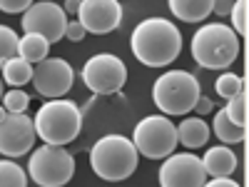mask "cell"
I'll use <instances>...</instances> for the list:
<instances>
[{
	"mask_svg": "<svg viewBox=\"0 0 249 187\" xmlns=\"http://www.w3.org/2000/svg\"><path fill=\"white\" fill-rule=\"evenodd\" d=\"M132 55L147 68H164L182 53V33L167 18H147L130 35Z\"/></svg>",
	"mask_w": 249,
	"mask_h": 187,
	"instance_id": "obj_1",
	"label": "cell"
},
{
	"mask_svg": "<svg viewBox=\"0 0 249 187\" xmlns=\"http://www.w3.org/2000/svg\"><path fill=\"white\" fill-rule=\"evenodd\" d=\"M140 165V152L127 135L107 132L90 148V168L105 182H122L135 175Z\"/></svg>",
	"mask_w": 249,
	"mask_h": 187,
	"instance_id": "obj_2",
	"label": "cell"
},
{
	"mask_svg": "<svg viewBox=\"0 0 249 187\" xmlns=\"http://www.w3.org/2000/svg\"><path fill=\"white\" fill-rule=\"evenodd\" d=\"M239 35L224 23H207L192 35V57L199 68L227 70L239 57Z\"/></svg>",
	"mask_w": 249,
	"mask_h": 187,
	"instance_id": "obj_3",
	"label": "cell"
},
{
	"mask_svg": "<svg viewBox=\"0 0 249 187\" xmlns=\"http://www.w3.org/2000/svg\"><path fill=\"white\" fill-rule=\"evenodd\" d=\"M33 122H35V135L45 145L65 148L82 130V110L68 97H55L45 100L37 108Z\"/></svg>",
	"mask_w": 249,
	"mask_h": 187,
	"instance_id": "obj_4",
	"label": "cell"
},
{
	"mask_svg": "<svg viewBox=\"0 0 249 187\" xmlns=\"http://www.w3.org/2000/svg\"><path fill=\"white\" fill-rule=\"evenodd\" d=\"M202 95L199 80L187 70H167L152 85L155 108L162 115H187L192 112Z\"/></svg>",
	"mask_w": 249,
	"mask_h": 187,
	"instance_id": "obj_5",
	"label": "cell"
},
{
	"mask_svg": "<svg viewBox=\"0 0 249 187\" xmlns=\"http://www.w3.org/2000/svg\"><path fill=\"white\" fill-rule=\"evenodd\" d=\"M28 175L40 187H62L75 175V157L60 145H40L30 150Z\"/></svg>",
	"mask_w": 249,
	"mask_h": 187,
	"instance_id": "obj_6",
	"label": "cell"
},
{
	"mask_svg": "<svg viewBox=\"0 0 249 187\" xmlns=\"http://www.w3.org/2000/svg\"><path fill=\"white\" fill-rule=\"evenodd\" d=\"M132 145L147 160H164L177 148V128L167 115H147L132 130Z\"/></svg>",
	"mask_w": 249,
	"mask_h": 187,
	"instance_id": "obj_7",
	"label": "cell"
},
{
	"mask_svg": "<svg viewBox=\"0 0 249 187\" xmlns=\"http://www.w3.org/2000/svg\"><path fill=\"white\" fill-rule=\"evenodd\" d=\"M82 82L95 95H115L127 82V68L112 53H97L82 65Z\"/></svg>",
	"mask_w": 249,
	"mask_h": 187,
	"instance_id": "obj_8",
	"label": "cell"
},
{
	"mask_svg": "<svg viewBox=\"0 0 249 187\" xmlns=\"http://www.w3.org/2000/svg\"><path fill=\"white\" fill-rule=\"evenodd\" d=\"M23 33H35L43 35L50 45L60 43L65 37V25H68V15L62 10V5L53 3V0H37L23 13Z\"/></svg>",
	"mask_w": 249,
	"mask_h": 187,
	"instance_id": "obj_9",
	"label": "cell"
},
{
	"mask_svg": "<svg viewBox=\"0 0 249 187\" xmlns=\"http://www.w3.org/2000/svg\"><path fill=\"white\" fill-rule=\"evenodd\" d=\"M33 85L35 93L43 95L45 100H55V97H65L75 82V70L68 60L62 57H45L37 65H33Z\"/></svg>",
	"mask_w": 249,
	"mask_h": 187,
	"instance_id": "obj_10",
	"label": "cell"
},
{
	"mask_svg": "<svg viewBox=\"0 0 249 187\" xmlns=\"http://www.w3.org/2000/svg\"><path fill=\"white\" fill-rule=\"evenodd\" d=\"M35 122L25 112H8L0 122V155L18 160L35 148Z\"/></svg>",
	"mask_w": 249,
	"mask_h": 187,
	"instance_id": "obj_11",
	"label": "cell"
},
{
	"mask_svg": "<svg viewBox=\"0 0 249 187\" xmlns=\"http://www.w3.org/2000/svg\"><path fill=\"white\" fill-rule=\"evenodd\" d=\"M204 182V165L192 152H172L160 168V187H202Z\"/></svg>",
	"mask_w": 249,
	"mask_h": 187,
	"instance_id": "obj_12",
	"label": "cell"
},
{
	"mask_svg": "<svg viewBox=\"0 0 249 187\" xmlns=\"http://www.w3.org/2000/svg\"><path fill=\"white\" fill-rule=\"evenodd\" d=\"M80 25L92 35H107L122 25L120 0H80Z\"/></svg>",
	"mask_w": 249,
	"mask_h": 187,
	"instance_id": "obj_13",
	"label": "cell"
},
{
	"mask_svg": "<svg viewBox=\"0 0 249 187\" xmlns=\"http://www.w3.org/2000/svg\"><path fill=\"white\" fill-rule=\"evenodd\" d=\"M199 160L204 165L207 177H232L237 170V155L227 145H214Z\"/></svg>",
	"mask_w": 249,
	"mask_h": 187,
	"instance_id": "obj_14",
	"label": "cell"
},
{
	"mask_svg": "<svg viewBox=\"0 0 249 187\" xmlns=\"http://www.w3.org/2000/svg\"><path fill=\"white\" fill-rule=\"evenodd\" d=\"M210 125L202 117H184L177 125V145H184L187 150H197L204 148L207 140H210Z\"/></svg>",
	"mask_w": 249,
	"mask_h": 187,
	"instance_id": "obj_15",
	"label": "cell"
},
{
	"mask_svg": "<svg viewBox=\"0 0 249 187\" xmlns=\"http://www.w3.org/2000/svg\"><path fill=\"white\" fill-rule=\"evenodd\" d=\"M167 5L182 23H202L207 15H212L214 0H167Z\"/></svg>",
	"mask_w": 249,
	"mask_h": 187,
	"instance_id": "obj_16",
	"label": "cell"
},
{
	"mask_svg": "<svg viewBox=\"0 0 249 187\" xmlns=\"http://www.w3.org/2000/svg\"><path fill=\"white\" fill-rule=\"evenodd\" d=\"M50 53V43L43 35H35V33H25L18 37V57H23L30 65H37L40 60H45Z\"/></svg>",
	"mask_w": 249,
	"mask_h": 187,
	"instance_id": "obj_17",
	"label": "cell"
},
{
	"mask_svg": "<svg viewBox=\"0 0 249 187\" xmlns=\"http://www.w3.org/2000/svg\"><path fill=\"white\" fill-rule=\"evenodd\" d=\"M210 130L214 132V137L222 140V145H237V142H244V137H247V128L232 122L230 115L224 112V108L214 110V120H212Z\"/></svg>",
	"mask_w": 249,
	"mask_h": 187,
	"instance_id": "obj_18",
	"label": "cell"
},
{
	"mask_svg": "<svg viewBox=\"0 0 249 187\" xmlns=\"http://www.w3.org/2000/svg\"><path fill=\"white\" fill-rule=\"evenodd\" d=\"M0 77H3V82L10 85V88H23V85H28V82L33 80V65L15 55L0 68Z\"/></svg>",
	"mask_w": 249,
	"mask_h": 187,
	"instance_id": "obj_19",
	"label": "cell"
},
{
	"mask_svg": "<svg viewBox=\"0 0 249 187\" xmlns=\"http://www.w3.org/2000/svg\"><path fill=\"white\" fill-rule=\"evenodd\" d=\"M0 187H28V172L10 157L0 160Z\"/></svg>",
	"mask_w": 249,
	"mask_h": 187,
	"instance_id": "obj_20",
	"label": "cell"
},
{
	"mask_svg": "<svg viewBox=\"0 0 249 187\" xmlns=\"http://www.w3.org/2000/svg\"><path fill=\"white\" fill-rule=\"evenodd\" d=\"M214 90H217V95L222 97V100H232L234 95H239V93H247V82H244V77H239V75H234V73H222L217 80H214Z\"/></svg>",
	"mask_w": 249,
	"mask_h": 187,
	"instance_id": "obj_21",
	"label": "cell"
},
{
	"mask_svg": "<svg viewBox=\"0 0 249 187\" xmlns=\"http://www.w3.org/2000/svg\"><path fill=\"white\" fill-rule=\"evenodd\" d=\"M18 37L20 35H15L13 28L0 25V68H3L10 57L18 55Z\"/></svg>",
	"mask_w": 249,
	"mask_h": 187,
	"instance_id": "obj_22",
	"label": "cell"
},
{
	"mask_svg": "<svg viewBox=\"0 0 249 187\" xmlns=\"http://www.w3.org/2000/svg\"><path fill=\"white\" fill-rule=\"evenodd\" d=\"M0 105H3L8 112H25L28 105H30V95L25 90H20V88H10L8 93H3Z\"/></svg>",
	"mask_w": 249,
	"mask_h": 187,
	"instance_id": "obj_23",
	"label": "cell"
},
{
	"mask_svg": "<svg viewBox=\"0 0 249 187\" xmlns=\"http://www.w3.org/2000/svg\"><path fill=\"white\" fill-rule=\"evenodd\" d=\"M224 112L230 115L232 122H237V125H242V128H247V93H239V95H234L232 100H227Z\"/></svg>",
	"mask_w": 249,
	"mask_h": 187,
	"instance_id": "obj_24",
	"label": "cell"
},
{
	"mask_svg": "<svg viewBox=\"0 0 249 187\" xmlns=\"http://www.w3.org/2000/svg\"><path fill=\"white\" fill-rule=\"evenodd\" d=\"M230 20H232V30L237 35H247V0H234L230 8Z\"/></svg>",
	"mask_w": 249,
	"mask_h": 187,
	"instance_id": "obj_25",
	"label": "cell"
},
{
	"mask_svg": "<svg viewBox=\"0 0 249 187\" xmlns=\"http://www.w3.org/2000/svg\"><path fill=\"white\" fill-rule=\"evenodd\" d=\"M33 3L35 0H0V10L15 15V13H25Z\"/></svg>",
	"mask_w": 249,
	"mask_h": 187,
	"instance_id": "obj_26",
	"label": "cell"
},
{
	"mask_svg": "<svg viewBox=\"0 0 249 187\" xmlns=\"http://www.w3.org/2000/svg\"><path fill=\"white\" fill-rule=\"evenodd\" d=\"M85 35H88V30L80 25L77 18H75V20H68V25H65V37H68V40H72V43H80Z\"/></svg>",
	"mask_w": 249,
	"mask_h": 187,
	"instance_id": "obj_27",
	"label": "cell"
},
{
	"mask_svg": "<svg viewBox=\"0 0 249 187\" xmlns=\"http://www.w3.org/2000/svg\"><path fill=\"white\" fill-rule=\"evenodd\" d=\"M202 187H242L234 177H207Z\"/></svg>",
	"mask_w": 249,
	"mask_h": 187,
	"instance_id": "obj_28",
	"label": "cell"
},
{
	"mask_svg": "<svg viewBox=\"0 0 249 187\" xmlns=\"http://www.w3.org/2000/svg\"><path fill=\"white\" fill-rule=\"evenodd\" d=\"M212 112H214V102H212L210 97L199 95L197 105H195V115H212Z\"/></svg>",
	"mask_w": 249,
	"mask_h": 187,
	"instance_id": "obj_29",
	"label": "cell"
},
{
	"mask_svg": "<svg viewBox=\"0 0 249 187\" xmlns=\"http://www.w3.org/2000/svg\"><path fill=\"white\" fill-rule=\"evenodd\" d=\"M232 3H234V0H214V13L217 15H230V8H232Z\"/></svg>",
	"mask_w": 249,
	"mask_h": 187,
	"instance_id": "obj_30",
	"label": "cell"
},
{
	"mask_svg": "<svg viewBox=\"0 0 249 187\" xmlns=\"http://www.w3.org/2000/svg\"><path fill=\"white\" fill-rule=\"evenodd\" d=\"M62 10H65V15H77V10H80V0H65Z\"/></svg>",
	"mask_w": 249,
	"mask_h": 187,
	"instance_id": "obj_31",
	"label": "cell"
},
{
	"mask_svg": "<svg viewBox=\"0 0 249 187\" xmlns=\"http://www.w3.org/2000/svg\"><path fill=\"white\" fill-rule=\"evenodd\" d=\"M5 115H8V110H5L3 105H0V122H3V120H5Z\"/></svg>",
	"mask_w": 249,
	"mask_h": 187,
	"instance_id": "obj_32",
	"label": "cell"
},
{
	"mask_svg": "<svg viewBox=\"0 0 249 187\" xmlns=\"http://www.w3.org/2000/svg\"><path fill=\"white\" fill-rule=\"evenodd\" d=\"M3 93H5V82H3V77H0V100H3Z\"/></svg>",
	"mask_w": 249,
	"mask_h": 187,
	"instance_id": "obj_33",
	"label": "cell"
}]
</instances>
